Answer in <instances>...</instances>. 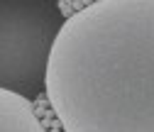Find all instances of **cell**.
<instances>
[{"mask_svg":"<svg viewBox=\"0 0 154 132\" xmlns=\"http://www.w3.org/2000/svg\"><path fill=\"white\" fill-rule=\"evenodd\" d=\"M44 96L61 132H154V0H93L66 15Z\"/></svg>","mask_w":154,"mask_h":132,"instance_id":"6da1fadb","label":"cell"},{"mask_svg":"<svg viewBox=\"0 0 154 132\" xmlns=\"http://www.w3.org/2000/svg\"><path fill=\"white\" fill-rule=\"evenodd\" d=\"M64 20L54 0H0V88L29 100L44 91L49 51Z\"/></svg>","mask_w":154,"mask_h":132,"instance_id":"7a4b0ae2","label":"cell"},{"mask_svg":"<svg viewBox=\"0 0 154 132\" xmlns=\"http://www.w3.org/2000/svg\"><path fill=\"white\" fill-rule=\"evenodd\" d=\"M54 3H59V0H54Z\"/></svg>","mask_w":154,"mask_h":132,"instance_id":"277c9868","label":"cell"},{"mask_svg":"<svg viewBox=\"0 0 154 132\" xmlns=\"http://www.w3.org/2000/svg\"><path fill=\"white\" fill-rule=\"evenodd\" d=\"M0 132H49V127L29 98L0 88Z\"/></svg>","mask_w":154,"mask_h":132,"instance_id":"3957f363","label":"cell"}]
</instances>
